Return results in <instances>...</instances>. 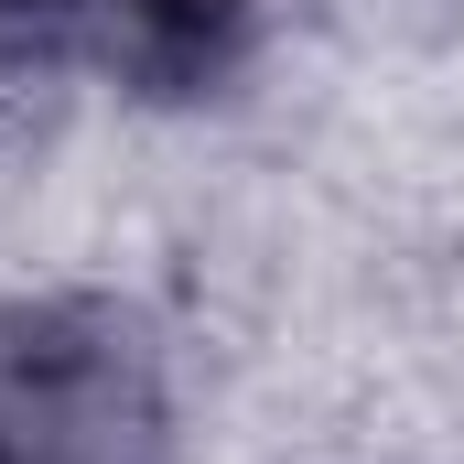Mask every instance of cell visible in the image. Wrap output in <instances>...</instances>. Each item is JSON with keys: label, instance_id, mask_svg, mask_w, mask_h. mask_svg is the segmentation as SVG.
Here are the masks:
<instances>
[{"label": "cell", "instance_id": "6da1fadb", "mask_svg": "<svg viewBox=\"0 0 464 464\" xmlns=\"http://www.w3.org/2000/svg\"><path fill=\"white\" fill-rule=\"evenodd\" d=\"M0 464H173V400L109 303L0 314Z\"/></svg>", "mask_w": 464, "mask_h": 464}, {"label": "cell", "instance_id": "3957f363", "mask_svg": "<svg viewBox=\"0 0 464 464\" xmlns=\"http://www.w3.org/2000/svg\"><path fill=\"white\" fill-rule=\"evenodd\" d=\"M76 33H87V0H0V54H44Z\"/></svg>", "mask_w": 464, "mask_h": 464}, {"label": "cell", "instance_id": "7a4b0ae2", "mask_svg": "<svg viewBox=\"0 0 464 464\" xmlns=\"http://www.w3.org/2000/svg\"><path fill=\"white\" fill-rule=\"evenodd\" d=\"M76 44L140 98H206L248 54V0H87Z\"/></svg>", "mask_w": 464, "mask_h": 464}]
</instances>
